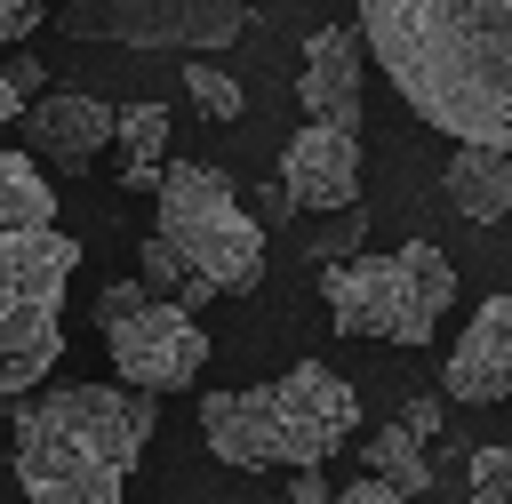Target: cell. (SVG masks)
Listing matches in <instances>:
<instances>
[{
    "mask_svg": "<svg viewBox=\"0 0 512 504\" xmlns=\"http://www.w3.org/2000/svg\"><path fill=\"white\" fill-rule=\"evenodd\" d=\"M360 32L448 144L512 152V0H360Z\"/></svg>",
    "mask_w": 512,
    "mask_h": 504,
    "instance_id": "obj_1",
    "label": "cell"
},
{
    "mask_svg": "<svg viewBox=\"0 0 512 504\" xmlns=\"http://www.w3.org/2000/svg\"><path fill=\"white\" fill-rule=\"evenodd\" d=\"M160 432L144 384H64L16 408V480L32 504H120Z\"/></svg>",
    "mask_w": 512,
    "mask_h": 504,
    "instance_id": "obj_2",
    "label": "cell"
},
{
    "mask_svg": "<svg viewBox=\"0 0 512 504\" xmlns=\"http://www.w3.org/2000/svg\"><path fill=\"white\" fill-rule=\"evenodd\" d=\"M80 240L56 224V192L32 152L0 144V392H32L64 352V288Z\"/></svg>",
    "mask_w": 512,
    "mask_h": 504,
    "instance_id": "obj_3",
    "label": "cell"
},
{
    "mask_svg": "<svg viewBox=\"0 0 512 504\" xmlns=\"http://www.w3.org/2000/svg\"><path fill=\"white\" fill-rule=\"evenodd\" d=\"M360 432V400L336 368L296 360L280 384L256 392H208L200 400V440L216 448V464L232 472H264V464H328L344 440Z\"/></svg>",
    "mask_w": 512,
    "mask_h": 504,
    "instance_id": "obj_4",
    "label": "cell"
},
{
    "mask_svg": "<svg viewBox=\"0 0 512 504\" xmlns=\"http://www.w3.org/2000/svg\"><path fill=\"white\" fill-rule=\"evenodd\" d=\"M320 296H328V320L344 336H384V344H432L448 296H456V264L448 248L432 240H400L392 256H344V264H320Z\"/></svg>",
    "mask_w": 512,
    "mask_h": 504,
    "instance_id": "obj_5",
    "label": "cell"
},
{
    "mask_svg": "<svg viewBox=\"0 0 512 504\" xmlns=\"http://www.w3.org/2000/svg\"><path fill=\"white\" fill-rule=\"evenodd\" d=\"M152 232H168L192 272L216 280V296H248L264 280V216H248L224 168L168 160V184L152 192Z\"/></svg>",
    "mask_w": 512,
    "mask_h": 504,
    "instance_id": "obj_6",
    "label": "cell"
},
{
    "mask_svg": "<svg viewBox=\"0 0 512 504\" xmlns=\"http://www.w3.org/2000/svg\"><path fill=\"white\" fill-rule=\"evenodd\" d=\"M56 24H64L72 40H104V48L216 56L224 40H240L248 0H64Z\"/></svg>",
    "mask_w": 512,
    "mask_h": 504,
    "instance_id": "obj_7",
    "label": "cell"
},
{
    "mask_svg": "<svg viewBox=\"0 0 512 504\" xmlns=\"http://www.w3.org/2000/svg\"><path fill=\"white\" fill-rule=\"evenodd\" d=\"M104 352H112L120 384H144V392H184L208 368V336H200L192 304H176V296H152L136 320H120L104 336Z\"/></svg>",
    "mask_w": 512,
    "mask_h": 504,
    "instance_id": "obj_8",
    "label": "cell"
},
{
    "mask_svg": "<svg viewBox=\"0 0 512 504\" xmlns=\"http://www.w3.org/2000/svg\"><path fill=\"white\" fill-rule=\"evenodd\" d=\"M280 184L296 192L304 216L320 208H360V128L344 120H304L280 152Z\"/></svg>",
    "mask_w": 512,
    "mask_h": 504,
    "instance_id": "obj_9",
    "label": "cell"
},
{
    "mask_svg": "<svg viewBox=\"0 0 512 504\" xmlns=\"http://www.w3.org/2000/svg\"><path fill=\"white\" fill-rule=\"evenodd\" d=\"M360 80H368V32H360V24H320V32L304 40V80H296L304 120H344V128H360Z\"/></svg>",
    "mask_w": 512,
    "mask_h": 504,
    "instance_id": "obj_10",
    "label": "cell"
},
{
    "mask_svg": "<svg viewBox=\"0 0 512 504\" xmlns=\"http://www.w3.org/2000/svg\"><path fill=\"white\" fill-rule=\"evenodd\" d=\"M440 384H448V400H464V408L512 400V296H488V304L472 312V328L456 336Z\"/></svg>",
    "mask_w": 512,
    "mask_h": 504,
    "instance_id": "obj_11",
    "label": "cell"
},
{
    "mask_svg": "<svg viewBox=\"0 0 512 504\" xmlns=\"http://www.w3.org/2000/svg\"><path fill=\"white\" fill-rule=\"evenodd\" d=\"M24 136H32V152H40L48 168L80 176V168H96L104 144H120V112L96 104V96H40V104L24 112Z\"/></svg>",
    "mask_w": 512,
    "mask_h": 504,
    "instance_id": "obj_12",
    "label": "cell"
},
{
    "mask_svg": "<svg viewBox=\"0 0 512 504\" xmlns=\"http://www.w3.org/2000/svg\"><path fill=\"white\" fill-rule=\"evenodd\" d=\"M448 200H456L472 224L512 216V152H496V144H456V152H448Z\"/></svg>",
    "mask_w": 512,
    "mask_h": 504,
    "instance_id": "obj_13",
    "label": "cell"
},
{
    "mask_svg": "<svg viewBox=\"0 0 512 504\" xmlns=\"http://www.w3.org/2000/svg\"><path fill=\"white\" fill-rule=\"evenodd\" d=\"M120 192L168 184V104H120Z\"/></svg>",
    "mask_w": 512,
    "mask_h": 504,
    "instance_id": "obj_14",
    "label": "cell"
},
{
    "mask_svg": "<svg viewBox=\"0 0 512 504\" xmlns=\"http://www.w3.org/2000/svg\"><path fill=\"white\" fill-rule=\"evenodd\" d=\"M360 464H368L376 480H392L400 496H424V488H432V464H424V432H416L408 416H400V424H384V432H368Z\"/></svg>",
    "mask_w": 512,
    "mask_h": 504,
    "instance_id": "obj_15",
    "label": "cell"
},
{
    "mask_svg": "<svg viewBox=\"0 0 512 504\" xmlns=\"http://www.w3.org/2000/svg\"><path fill=\"white\" fill-rule=\"evenodd\" d=\"M136 272H144V288H152V296H176V304H192V312L216 296V280H200V272H192V256H184L168 232H152V240L136 248Z\"/></svg>",
    "mask_w": 512,
    "mask_h": 504,
    "instance_id": "obj_16",
    "label": "cell"
},
{
    "mask_svg": "<svg viewBox=\"0 0 512 504\" xmlns=\"http://www.w3.org/2000/svg\"><path fill=\"white\" fill-rule=\"evenodd\" d=\"M360 232H368V216L360 208H320V216H304V256L312 264H344V256H360Z\"/></svg>",
    "mask_w": 512,
    "mask_h": 504,
    "instance_id": "obj_17",
    "label": "cell"
},
{
    "mask_svg": "<svg viewBox=\"0 0 512 504\" xmlns=\"http://www.w3.org/2000/svg\"><path fill=\"white\" fill-rule=\"evenodd\" d=\"M184 96H192V112H208V120H240V80H232L224 64H208V56H184Z\"/></svg>",
    "mask_w": 512,
    "mask_h": 504,
    "instance_id": "obj_18",
    "label": "cell"
},
{
    "mask_svg": "<svg viewBox=\"0 0 512 504\" xmlns=\"http://www.w3.org/2000/svg\"><path fill=\"white\" fill-rule=\"evenodd\" d=\"M472 504H512V448H472Z\"/></svg>",
    "mask_w": 512,
    "mask_h": 504,
    "instance_id": "obj_19",
    "label": "cell"
},
{
    "mask_svg": "<svg viewBox=\"0 0 512 504\" xmlns=\"http://www.w3.org/2000/svg\"><path fill=\"white\" fill-rule=\"evenodd\" d=\"M144 304H152V288H144V272H128V280H112V288L96 296V328L112 336V328H120V320H136Z\"/></svg>",
    "mask_w": 512,
    "mask_h": 504,
    "instance_id": "obj_20",
    "label": "cell"
},
{
    "mask_svg": "<svg viewBox=\"0 0 512 504\" xmlns=\"http://www.w3.org/2000/svg\"><path fill=\"white\" fill-rule=\"evenodd\" d=\"M56 8H64V0H0V48H16L24 32L56 24Z\"/></svg>",
    "mask_w": 512,
    "mask_h": 504,
    "instance_id": "obj_21",
    "label": "cell"
},
{
    "mask_svg": "<svg viewBox=\"0 0 512 504\" xmlns=\"http://www.w3.org/2000/svg\"><path fill=\"white\" fill-rule=\"evenodd\" d=\"M288 504H336L328 472H320V464H296V472H288Z\"/></svg>",
    "mask_w": 512,
    "mask_h": 504,
    "instance_id": "obj_22",
    "label": "cell"
},
{
    "mask_svg": "<svg viewBox=\"0 0 512 504\" xmlns=\"http://www.w3.org/2000/svg\"><path fill=\"white\" fill-rule=\"evenodd\" d=\"M336 504H408V496H400L392 480H376V472H360V480H344V488H336Z\"/></svg>",
    "mask_w": 512,
    "mask_h": 504,
    "instance_id": "obj_23",
    "label": "cell"
},
{
    "mask_svg": "<svg viewBox=\"0 0 512 504\" xmlns=\"http://www.w3.org/2000/svg\"><path fill=\"white\" fill-rule=\"evenodd\" d=\"M408 424H416V432L432 440V432L448 424V384H440V392H416V400H408Z\"/></svg>",
    "mask_w": 512,
    "mask_h": 504,
    "instance_id": "obj_24",
    "label": "cell"
},
{
    "mask_svg": "<svg viewBox=\"0 0 512 504\" xmlns=\"http://www.w3.org/2000/svg\"><path fill=\"white\" fill-rule=\"evenodd\" d=\"M0 72H8V80H16V88H24V96H32V104H40V96H48V72H40V56H8V64H0Z\"/></svg>",
    "mask_w": 512,
    "mask_h": 504,
    "instance_id": "obj_25",
    "label": "cell"
},
{
    "mask_svg": "<svg viewBox=\"0 0 512 504\" xmlns=\"http://www.w3.org/2000/svg\"><path fill=\"white\" fill-rule=\"evenodd\" d=\"M256 216H264V224H288V216H304V208H296L288 184H264V192H256Z\"/></svg>",
    "mask_w": 512,
    "mask_h": 504,
    "instance_id": "obj_26",
    "label": "cell"
},
{
    "mask_svg": "<svg viewBox=\"0 0 512 504\" xmlns=\"http://www.w3.org/2000/svg\"><path fill=\"white\" fill-rule=\"evenodd\" d=\"M24 112H32V96H24V88H16L8 72H0V136H8V128L24 120Z\"/></svg>",
    "mask_w": 512,
    "mask_h": 504,
    "instance_id": "obj_27",
    "label": "cell"
},
{
    "mask_svg": "<svg viewBox=\"0 0 512 504\" xmlns=\"http://www.w3.org/2000/svg\"><path fill=\"white\" fill-rule=\"evenodd\" d=\"M120 504H128V496H120Z\"/></svg>",
    "mask_w": 512,
    "mask_h": 504,
    "instance_id": "obj_28",
    "label": "cell"
}]
</instances>
